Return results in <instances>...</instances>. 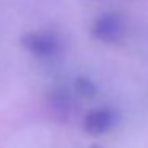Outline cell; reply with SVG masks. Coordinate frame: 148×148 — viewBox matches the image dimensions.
<instances>
[{"instance_id": "1", "label": "cell", "mask_w": 148, "mask_h": 148, "mask_svg": "<svg viewBox=\"0 0 148 148\" xmlns=\"http://www.w3.org/2000/svg\"><path fill=\"white\" fill-rule=\"evenodd\" d=\"M21 45L37 58H53L61 49V38L49 30H30L21 37Z\"/></svg>"}, {"instance_id": "2", "label": "cell", "mask_w": 148, "mask_h": 148, "mask_svg": "<svg viewBox=\"0 0 148 148\" xmlns=\"http://www.w3.org/2000/svg\"><path fill=\"white\" fill-rule=\"evenodd\" d=\"M124 18L118 11H105L92 23L91 34L96 40L103 43H115L124 35Z\"/></svg>"}, {"instance_id": "3", "label": "cell", "mask_w": 148, "mask_h": 148, "mask_svg": "<svg viewBox=\"0 0 148 148\" xmlns=\"http://www.w3.org/2000/svg\"><path fill=\"white\" fill-rule=\"evenodd\" d=\"M118 121V113L112 107H99L84 116V131L91 135H103L112 131Z\"/></svg>"}, {"instance_id": "4", "label": "cell", "mask_w": 148, "mask_h": 148, "mask_svg": "<svg viewBox=\"0 0 148 148\" xmlns=\"http://www.w3.org/2000/svg\"><path fill=\"white\" fill-rule=\"evenodd\" d=\"M49 107L56 118L67 119L72 112V99L65 89H56L49 96Z\"/></svg>"}, {"instance_id": "5", "label": "cell", "mask_w": 148, "mask_h": 148, "mask_svg": "<svg viewBox=\"0 0 148 148\" xmlns=\"http://www.w3.org/2000/svg\"><path fill=\"white\" fill-rule=\"evenodd\" d=\"M73 88H75V92L80 97H83V99H92L97 94L96 83L88 77H78L77 80H75Z\"/></svg>"}]
</instances>
